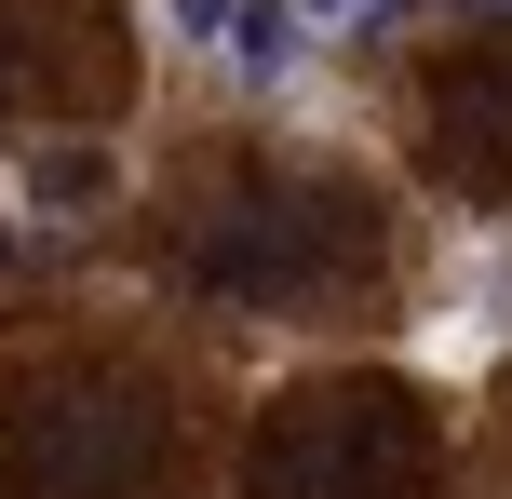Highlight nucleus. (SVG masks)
<instances>
[{"label": "nucleus", "instance_id": "nucleus-7", "mask_svg": "<svg viewBox=\"0 0 512 499\" xmlns=\"http://www.w3.org/2000/svg\"><path fill=\"white\" fill-rule=\"evenodd\" d=\"M162 14V41H216V27H230V0H149Z\"/></svg>", "mask_w": 512, "mask_h": 499}, {"label": "nucleus", "instance_id": "nucleus-2", "mask_svg": "<svg viewBox=\"0 0 512 499\" xmlns=\"http://www.w3.org/2000/svg\"><path fill=\"white\" fill-rule=\"evenodd\" d=\"M243 486L256 499H418V419L364 378H324V392L256 419Z\"/></svg>", "mask_w": 512, "mask_h": 499}, {"label": "nucleus", "instance_id": "nucleus-4", "mask_svg": "<svg viewBox=\"0 0 512 499\" xmlns=\"http://www.w3.org/2000/svg\"><path fill=\"white\" fill-rule=\"evenodd\" d=\"M297 41H310L297 0H230V27H216V54H230L243 81H283V68H297Z\"/></svg>", "mask_w": 512, "mask_h": 499}, {"label": "nucleus", "instance_id": "nucleus-6", "mask_svg": "<svg viewBox=\"0 0 512 499\" xmlns=\"http://www.w3.org/2000/svg\"><path fill=\"white\" fill-rule=\"evenodd\" d=\"M297 14H310V27H405L418 0H297Z\"/></svg>", "mask_w": 512, "mask_h": 499}, {"label": "nucleus", "instance_id": "nucleus-1", "mask_svg": "<svg viewBox=\"0 0 512 499\" xmlns=\"http://www.w3.org/2000/svg\"><path fill=\"white\" fill-rule=\"evenodd\" d=\"M162 459V405L122 378H41L0 405V499H135Z\"/></svg>", "mask_w": 512, "mask_h": 499}, {"label": "nucleus", "instance_id": "nucleus-3", "mask_svg": "<svg viewBox=\"0 0 512 499\" xmlns=\"http://www.w3.org/2000/svg\"><path fill=\"white\" fill-rule=\"evenodd\" d=\"M337 243H351V203L337 189H256V203H230L203 230V284H230V297H324Z\"/></svg>", "mask_w": 512, "mask_h": 499}, {"label": "nucleus", "instance_id": "nucleus-5", "mask_svg": "<svg viewBox=\"0 0 512 499\" xmlns=\"http://www.w3.org/2000/svg\"><path fill=\"white\" fill-rule=\"evenodd\" d=\"M27 176H41V203H95V189H108V162H95V149H41Z\"/></svg>", "mask_w": 512, "mask_h": 499}]
</instances>
